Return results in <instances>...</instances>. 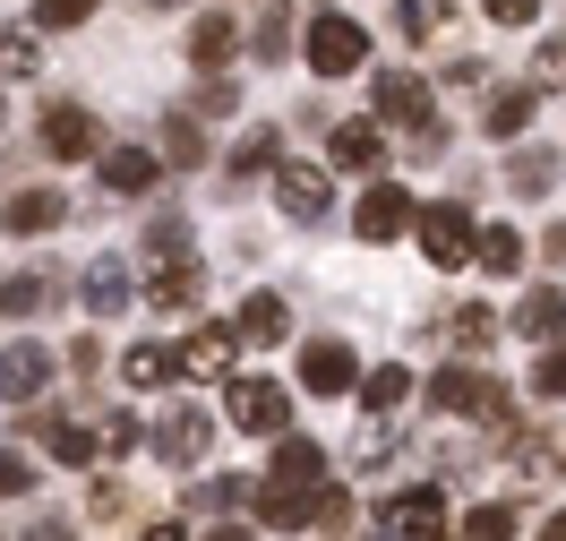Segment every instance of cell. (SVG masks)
<instances>
[{"instance_id": "10", "label": "cell", "mask_w": 566, "mask_h": 541, "mask_svg": "<svg viewBox=\"0 0 566 541\" xmlns=\"http://www.w3.org/2000/svg\"><path fill=\"white\" fill-rule=\"evenodd\" d=\"M275 490H301V499H318L326 490V456H318V438H301V430H283L275 438V472H266Z\"/></svg>"}, {"instance_id": "12", "label": "cell", "mask_w": 566, "mask_h": 541, "mask_svg": "<svg viewBox=\"0 0 566 541\" xmlns=\"http://www.w3.org/2000/svg\"><path fill=\"white\" fill-rule=\"evenodd\" d=\"M232 353H241V326H198V335H189V344H180V378H198V387H207V378H223V370H232Z\"/></svg>"}, {"instance_id": "25", "label": "cell", "mask_w": 566, "mask_h": 541, "mask_svg": "<svg viewBox=\"0 0 566 541\" xmlns=\"http://www.w3.org/2000/svg\"><path fill=\"white\" fill-rule=\"evenodd\" d=\"M360 404H369V422H395V413H403V404H412V370H369V378H360Z\"/></svg>"}, {"instance_id": "22", "label": "cell", "mask_w": 566, "mask_h": 541, "mask_svg": "<svg viewBox=\"0 0 566 541\" xmlns=\"http://www.w3.org/2000/svg\"><path fill=\"white\" fill-rule=\"evenodd\" d=\"M558 326H566V292H558V284H541V292H524V301H515V335L549 344Z\"/></svg>"}, {"instance_id": "20", "label": "cell", "mask_w": 566, "mask_h": 541, "mask_svg": "<svg viewBox=\"0 0 566 541\" xmlns=\"http://www.w3.org/2000/svg\"><path fill=\"white\" fill-rule=\"evenodd\" d=\"M497 319L481 310V301H463V310H447V319H429V344H447V353H472V344H490Z\"/></svg>"}, {"instance_id": "42", "label": "cell", "mask_w": 566, "mask_h": 541, "mask_svg": "<svg viewBox=\"0 0 566 541\" xmlns=\"http://www.w3.org/2000/svg\"><path fill=\"white\" fill-rule=\"evenodd\" d=\"M490 18H497V27H532V18H541V0H490Z\"/></svg>"}, {"instance_id": "3", "label": "cell", "mask_w": 566, "mask_h": 541, "mask_svg": "<svg viewBox=\"0 0 566 541\" xmlns=\"http://www.w3.org/2000/svg\"><path fill=\"white\" fill-rule=\"evenodd\" d=\"M301 52H310V70H318V77H353L360 61H369V27H360V18H344V9H326Z\"/></svg>"}, {"instance_id": "30", "label": "cell", "mask_w": 566, "mask_h": 541, "mask_svg": "<svg viewBox=\"0 0 566 541\" xmlns=\"http://www.w3.org/2000/svg\"><path fill=\"white\" fill-rule=\"evenodd\" d=\"M472 267H490V275H515V267H524V241H515L506 223H490V232H481V250H472Z\"/></svg>"}, {"instance_id": "21", "label": "cell", "mask_w": 566, "mask_h": 541, "mask_svg": "<svg viewBox=\"0 0 566 541\" xmlns=\"http://www.w3.org/2000/svg\"><path fill=\"white\" fill-rule=\"evenodd\" d=\"M155 155H164L172 173H198V164H207V121H198V112H172V121H164V146H155Z\"/></svg>"}, {"instance_id": "35", "label": "cell", "mask_w": 566, "mask_h": 541, "mask_svg": "<svg viewBox=\"0 0 566 541\" xmlns=\"http://www.w3.org/2000/svg\"><path fill=\"white\" fill-rule=\"evenodd\" d=\"M275 138H283V129H249L232 164H241V173H275V164H283V155H275Z\"/></svg>"}, {"instance_id": "2", "label": "cell", "mask_w": 566, "mask_h": 541, "mask_svg": "<svg viewBox=\"0 0 566 541\" xmlns=\"http://www.w3.org/2000/svg\"><path fill=\"white\" fill-rule=\"evenodd\" d=\"M198 292H207V267H198L189 241L180 250H146V310H198Z\"/></svg>"}, {"instance_id": "1", "label": "cell", "mask_w": 566, "mask_h": 541, "mask_svg": "<svg viewBox=\"0 0 566 541\" xmlns=\"http://www.w3.org/2000/svg\"><path fill=\"white\" fill-rule=\"evenodd\" d=\"M412 232H421V250H429V267H438V275H455V267H472V250H481V223L463 216L455 198H438V207H421V223H412Z\"/></svg>"}, {"instance_id": "4", "label": "cell", "mask_w": 566, "mask_h": 541, "mask_svg": "<svg viewBox=\"0 0 566 541\" xmlns=\"http://www.w3.org/2000/svg\"><path fill=\"white\" fill-rule=\"evenodd\" d=\"M223 413H232V430H249V438H283L292 430V396H283L275 378H232Z\"/></svg>"}, {"instance_id": "43", "label": "cell", "mask_w": 566, "mask_h": 541, "mask_svg": "<svg viewBox=\"0 0 566 541\" xmlns=\"http://www.w3.org/2000/svg\"><path fill=\"white\" fill-rule=\"evenodd\" d=\"M27 541H70V516H43V524H35Z\"/></svg>"}, {"instance_id": "9", "label": "cell", "mask_w": 566, "mask_h": 541, "mask_svg": "<svg viewBox=\"0 0 566 541\" xmlns=\"http://www.w3.org/2000/svg\"><path fill=\"white\" fill-rule=\"evenodd\" d=\"M387 533H395V541H438V533H447V490H438V481H421V490L387 499Z\"/></svg>"}, {"instance_id": "40", "label": "cell", "mask_w": 566, "mask_h": 541, "mask_svg": "<svg viewBox=\"0 0 566 541\" xmlns=\"http://www.w3.org/2000/svg\"><path fill=\"white\" fill-rule=\"evenodd\" d=\"M95 447H104V456H129V447H138V422H129V413H112L104 430H95Z\"/></svg>"}, {"instance_id": "27", "label": "cell", "mask_w": 566, "mask_h": 541, "mask_svg": "<svg viewBox=\"0 0 566 541\" xmlns=\"http://www.w3.org/2000/svg\"><path fill=\"white\" fill-rule=\"evenodd\" d=\"M258 516H266L275 533H301V524H318V499H301V490H275V481H266V490H258Z\"/></svg>"}, {"instance_id": "24", "label": "cell", "mask_w": 566, "mask_h": 541, "mask_svg": "<svg viewBox=\"0 0 566 541\" xmlns=\"http://www.w3.org/2000/svg\"><path fill=\"white\" fill-rule=\"evenodd\" d=\"M232 52H241V27H232L223 9H214V18H198V27H189V61H198V70H223Z\"/></svg>"}, {"instance_id": "7", "label": "cell", "mask_w": 566, "mask_h": 541, "mask_svg": "<svg viewBox=\"0 0 566 541\" xmlns=\"http://www.w3.org/2000/svg\"><path fill=\"white\" fill-rule=\"evenodd\" d=\"M275 207L292 223H318L326 207H335V180H326L318 164H292V155H283V164H275Z\"/></svg>"}, {"instance_id": "13", "label": "cell", "mask_w": 566, "mask_h": 541, "mask_svg": "<svg viewBox=\"0 0 566 541\" xmlns=\"http://www.w3.org/2000/svg\"><path fill=\"white\" fill-rule=\"evenodd\" d=\"M61 216H70V198H61V189H18V198L0 207V232L35 241V232H61Z\"/></svg>"}, {"instance_id": "46", "label": "cell", "mask_w": 566, "mask_h": 541, "mask_svg": "<svg viewBox=\"0 0 566 541\" xmlns=\"http://www.w3.org/2000/svg\"><path fill=\"white\" fill-rule=\"evenodd\" d=\"M532 541H566V507H558V516H541V533H532Z\"/></svg>"}, {"instance_id": "14", "label": "cell", "mask_w": 566, "mask_h": 541, "mask_svg": "<svg viewBox=\"0 0 566 541\" xmlns=\"http://www.w3.org/2000/svg\"><path fill=\"white\" fill-rule=\"evenodd\" d=\"M353 378H360L353 344H310V353H301V387H310V396H353Z\"/></svg>"}, {"instance_id": "45", "label": "cell", "mask_w": 566, "mask_h": 541, "mask_svg": "<svg viewBox=\"0 0 566 541\" xmlns=\"http://www.w3.org/2000/svg\"><path fill=\"white\" fill-rule=\"evenodd\" d=\"M541 250H549V267H566V223H549V241H541Z\"/></svg>"}, {"instance_id": "17", "label": "cell", "mask_w": 566, "mask_h": 541, "mask_svg": "<svg viewBox=\"0 0 566 541\" xmlns=\"http://www.w3.org/2000/svg\"><path fill=\"white\" fill-rule=\"evenodd\" d=\"M43 378H52L43 344H0V396H9V404H35Z\"/></svg>"}, {"instance_id": "34", "label": "cell", "mask_w": 566, "mask_h": 541, "mask_svg": "<svg viewBox=\"0 0 566 541\" xmlns=\"http://www.w3.org/2000/svg\"><path fill=\"white\" fill-rule=\"evenodd\" d=\"M515 189H524V198H541V189H558V155H515Z\"/></svg>"}, {"instance_id": "8", "label": "cell", "mask_w": 566, "mask_h": 541, "mask_svg": "<svg viewBox=\"0 0 566 541\" xmlns=\"http://www.w3.org/2000/svg\"><path fill=\"white\" fill-rule=\"evenodd\" d=\"M412 223H421V207H412L395 180H378V189H369V198L353 207V232H360V241H403Z\"/></svg>"}, {"instance_id": "15", "label": "cell", "mask_w": 566, "mask_h": 541, "mask_svg": "<svg viewBox=\"0 0 566 541\" xmlns=\"http://www.w3.org/2000/svg\"><path fill=\"white\" fill-rule=\"evenodd\" d=\"M207 447H214V413H164V430H155L164 465H198Z\"/></svg>"}, {"instance_id": "38", "label": "cell", "mask_w": 566, "mask_h": 541, "mask_svg": "<svg viewBox=\"0 0 566 541\" xmlns=\"http://www.w3.org/2000/svg\"><path fill=\"white\" fill-rule=\"evenodd\" d=\"M232 104H241V86H232V77H207V86L189 95V112H198V121H207V112H232Z\"/></svg>"}, {"instance_id": "16", "label": "cell", "mask_w": 566, "mask_h": 541, "mask_svg": "<svg viewBox=\"0 0 566 541\" xmlns=\"http://www.w3.org/2000/svg\"><path fill=\"white\" fill-rule=\"evenodd\" d=\"M27 438H43V447H52V465H70V472L104 456L95 430H77V422H61V413H27Z\"/></svg>"}, {"instance_id": "47", "label": "cell", "mask_w": 566, "mask_h": 541, "mask_svg": "<svg viewBox=\"0 0 566 541\" xmlns=\"http://www.w3.org/2000/svg\"><path fill=\"white\" fill-rule=\"evenodd\" d=\"M207 541H249V524H214V533Z\"/></svg>"}, {"instance_id": "33", "label": "cell", "mask_w": 566, "mask_h": 541, "mask_svg": "<svg viewBox=\"0 0 566 541\" xmlns=\"http://www.w3.org/2000/svg\"><path fill=\"white\" fill-rule=\"evenodd\" d=\"M532 396H566V344H541V361H532Z\"/></svg>"}, {"instance_id": "11", "label": "cell", "mask_w": 566, "mask_h": 541, "mask_svg": "<svg viewBox=\"0 0 566 541\" xmlns=\"http://www.w3.org/2000/svg\"><path fill=\"white\" fill-rule=\"evenodd\" d=\"M95 164H104V189H112V198H146V189L164 180V155H155V146H104Z\"/></svg>"}, {"instance_id": "26", "label": "cell", "mask_w": 566, "mask_h": 541, "mask_svg": "<svg viewBox=\"0 0 566 541\" xmlns=\"http://www.w3.org/2000/svg\"><path fill=\"white\" fill-rule=\"evenodd\" d=\"M532 112H541V95H532V86H506V95H490V112H481V121H490V138H524Z\"/></svg>"}, {"instance_id": "29", "label": "cell", "mask_w": 566, "mask_h": 541, "mask_svg": "<svg viewBox=\"0 0 566 541\" xmlns=\"http://www.w3.org/2000/svg\"><path fill=\"white\" fill-rule=\"evenodd\" d=\"M52 292H61L52 275H0V319H35Z\"/></svg>"}, {"instance_id": "32", "label": "cell", "mask_w": 566, "mask_h": 541, "mask_svg": "<svg viewBox=\"0 0 566 541\" xmlns=\"http://www.w3.org/2000/svg\"><path fill=\"white\" fill-rule=\"evenodd\" d=\"M249 499V481H241V472H214V481H189V507H207V516H214V507H241Z\"/></svg>"}, {"instance_id": "5", "label": "cell", "mask_w": 566, "mask_h": 541, "mask_svg": "<svg viewBox=\"0 0 566 541\" xmlns=\"http://www.w3.org/2000/svg\"><path fill=\"white\" fill-rule=\"evenodd\" d=\"M369 104H378V121H395L403 138L438 121V104H429V86H421L412 70H378V77H369Z\"/></svg>"}, {"instance_id": "39", "label": "cell", "mask_w": 566, "mask_h": 541, "mask_svg": "<svg viewBox=\"0 0 566 541\" xmlns=\"http://www.w3.org/2000/svg\"><path fill=\"white\" fill-rule=\"evenodd\" d=\"M395 27H403V35L421 43L429 27H438V0H395Z\"/></svg>"}, {"instance_id": "48", "label": "cell", "mask_w": 566, "mask_h": 541, "mask_svg": "<svg viewBox=\"0 0 566 541\" xmlns=\"http://www.w3.org/2000/svg\"><path fill=\"white\" fill-rule=\"evenodd\" d=\"M0 112H9V70H0Z\"/></svg>"}, {"instance_id": "41", "label": "cell", "mask_w": 566, "mask_h": 541, "mask_svg": "<svg viewBox=\"0 0 566 541\" xmlns=\"http://www.w3.org/2000/svg\"><path fill=\"white\" fill-rule=\"evenodd\" d=\"M0 70H9V77L35 70V35H0Z\"/></svg>"}, {"instance_id": "6", "label": "cell", "mask_w": 566, "mask_h": 541, "mask_svg": "<svg viewBox=\"0 0 566 541\" xmlns=\"http://www.w3.org/2000/svg\"><path fill=\"white\" fill-rule=\"evenodd\" d=\"M43 155H52V164H86V155H104L95 112H86V104H52V112H43Z\"/></svg>"}, {"instance_id": "36", "label": "cell", "mask_w": 566, "mask_h": 541, "mask_svg": "<svg viewBox=\"0 0 566 541\" xmlns=\"http://www.w3.org/2000/svg\"><path fill=\"white\" fill-rule=\"evenodd\" d=\"M27 490H35V465L18 447H0V499H27Z\"/></svg>"}, {"instance_id": "49", "label": "cell", "mask_w": 566, "mask_h": 541, "mask_svg": "<svg viewBox=\"0 0 566 541\" xmlns=\"http://www.w3.org/2000/svg\"><path fill=\"white\" fill-rule=\"evenodd\" d=\"M146 9H180V0H146Z\"/></svg>"}, {"instance_id": "44", "label": "cell", "mask_w": 566, "mask_h": 541, "mask_svg": "<svg viewBox=\"0 0 566 541\" xmlns=\"http://www.w3.org/2000/svg\"><path fill=\"white\" fill-rule=\"evenodd\" d=\"M138 541H189V533H180L172 516H155V524H146V533H138Z\"/></svg>"}, {"instance_id": "28", "label": "cell", "mask_w": 566, "mask_h": 541, "mask_svg": "<svg viewBox=\"0 0 566 541\" xmlns=\"http://www.w3.org/2000/svg\"><path fill=\"white\" fill-rule=\"evenodd\" d=\"M120 378H129V387H164V378H180V353H164V344H129V353H120Z\"/></svg>"}, {"instance_id": "19", "label": "cell", "mask_w": 566, "mask_h": 541, "mask_svg": "<svg viewBox=\"0 0 566 541\" xmlns=\"http://www.w3.org/2000/svg\"><path fill=\"white\" fill-rule=\"evenodd\" d=\"M129 301H138L129 258H95V267H86V310H95V319H112V310H129Z\"/></svg>"}, {"instance_id": "18", "label": "cell", "mask_w": 566, "mask_h": 541, "mask_svg": "<svg viewBox=\"0 0 566 541\" xmlns=\"http://www.w3.org/2000/svg\"><path fill=\"white\" fill-rule=\"evenodd\" d=\"M326 155H335L344 173H378L387 138H378V121H344V129H326Z\"/></svg>"}, {"instance_id": "37", "label": "cell", "mask_w": 566, "mask_h": 541, "mask_svg": "<svg viewBox=\"0 0 566 541\" xmlns=\"http://www.w3.org/2000/svg\"><path fill=\"white\" fill-rule=\"evenodd\" d=\"M95 0H35V27H86Z\"/></svg>"}, {"instance_id": "31", "label": "cell", "mask_w": 566, "mask_h": 541, "mask_svg": "<svg viewBox=\"0 0 566 541\" xmlns=\"http://www.w3.org/2000/svg\"><path fill=\"white\" fill-rule=\"evenodd\" d=\"M463 541H515V507L481 499V507H472V516H463Z\"/></svg>"}, {"instance_id": "23", "label": "cell", "mask_w": 566, "mask_h": 541, "mask_svg": "<svg viewBox=\"0 0 566 541\" xmlns=\"http://www.w3.org/2000/svg\"><path fill=\"white\" fill-rule=\"evenodd\" d=\"M241 344H283V326H292V310H283V292H249L241 301Z\"/></svg>"}]
</instances>
